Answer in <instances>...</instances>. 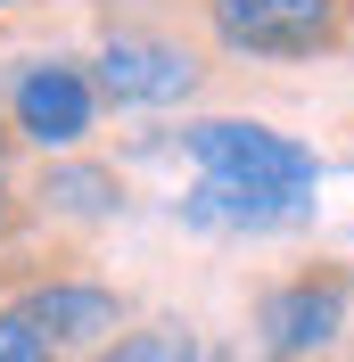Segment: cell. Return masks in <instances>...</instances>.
Here are the masks:
<instances>
[{
	"instance_id": "6da1fadb",
	"label": "cell",
	"mask_w": 354,
	"mask_h": 362,
	"mask_svg": "<svg viewBox=\"0 0 354 362\" xmlns=\"http://www.w3.org/2000/svg\"><path fill=\"white\" fill-rule=\"evenodd\" d=\"M173 148L198 165V181L239 189V198L313 206V189H321V157H313L297 132L256 124V115H198V124H181V132H173Z\"/></svg>"
},
{
	"instance_id": "7a4b0ae2",
	"label": "cell",
	"mask_w": 354,
	"mask_h": 362,
	"mask_svg": "<svg viewBox=\"0 0 354 362\" xmlns=\"http://www.w3.org/2000/svg\"><path fill=\"white\" fill-rule=\"evenodd\" d=\"M206 33L231 58L305 66L354 42V0H206Z\"/></svg>"
},
{
	"instance_id": "3957f363",
	"label": "cell",
	"mask_w": 354,
	"mask_h": 362,
	"mask_svg": "<svg viewBox=\"0 0 354 362\" xmlns=\"http://www.w3.org/2000/svg\"><path fill=\"white\" fill-rule=\"evenodd\" d=\"M0 124L8 140H33L50 157H74L99 132V90H91L83 58H17L0 83Z\"/></svg>"
},
{
	"instance_id": "277c9868",
	"label": "cell",
	"mask_w": 354,
	"mask_h": 362,
	"mask_svg": "<svg viewBox=\"0 0 354 362\" xmlns=\"http://www.w3.org/2000/svg\"><path fill=\"white\" fill-rule=\"evenodd\" d=\"M346 321H354V272L346 264H305V272H288V280H272L256 296V338L280 362L330 354L346 338Z\"/></svg>"
},
{
	"instance_id": "5b68a950",
	"label": "cell",
	"mask_w": 354,
	"mask_h": 362,
	"mask_svg": "<svg viewBox=\"0 0 354 362\" xmlns=\"http://www.w3.org/2000/svg\"><path fill=\"white\" fill-rule=\"evenodd\" d=\"M206 66L198 49L173 42V33H149V25H115L99 58H91V90H99V107H181V99H198Z\"/></svg>"
},
{
	"instance_id": "8992f818",
	"label": "cell",
	"mask_w": 354,
	"mask_h": 362,
	"mask_svg": "<svg viewBox=\"0 0 354 362\" xmlns=\"http://www.w3.org/2000/svg\"><path fill=\"white\" fill-rule=\"evenodd\" d=\"M0 313H17L50 354H67V346H91V354H99V346L124 329V296H115L108 280H74V272H67V280H33V288H17Z\"/></svg>"
},
{
	"instance_id": "52a82bcc",
	"label": "cell",
	"mask_w": 354,
	"mask_h": 362,
	"mask_svg": "<svg viewBox=\"0 0 354 362\" xmlns=\"http://www.w3.org/2000/svg\"><path fill=\"white\" fill-rule=\"evenodd\" d=\"M181 223H190V230H206V239H272V230L313 223V206H272V198H239V189L190 181V198H181Z\"/></svg>"
},
{
	"instance_id": "ba28073f",
	"label": "cell",
	"mask_w": 354,
	"mask_h": 362,
	"mask_svg": "<svg viewBox=\"0 0 354 362\" xmlns=\"http://www.w3.org/2000/svg\"><path fill=\"white\" fill-rule=\"evenodd\" d=\"M42 206L67 214V223H108L115 206H124V181H115L108 165H91V157H58L42 173Z\"/></svg>"
},
{
	"instance_id": "9c48e42d",
	"label": "cell",
	"mask_w": 354,
	"mask_h": 362,
	"mask_svg": "<svg viewBox=\"0 0 354 362\" xmlns=\"http://www.w3.org/2000/svg\"><path fill=\"white\" fill-rule=\"evenodd\" d=\"M91 362H215V354L190 321H140V329H115Z\"/></svg>"
},
{
	"instance_id": "30bf717a",
	"label": "cell",
	"mask_w": 354,
	"mask_h": 362,
	"mask_svg": "<svg viewBox=\"0 0 354 362\" xmlns=\"http://www.w3.org/2000/svg\"><path fill=\"white\" fill-rule=\"evenodd\" d=\"M0 362H58V354H50V346L33 338L17 313H0Z\"/></svg>"
},
{
	"instance_id": "8fae6325",
	"label": "cell",
	"mask_w": 354,
	"mask_h": 362,
	"mask_svg": "<svg viewBox=\"0 0 354 362\" xmlns=\"http://www.w3.org/2000/svg\"><path fill=\"white\" fill-rule=\"evenodd\" d=\"M8 148H17V140H8V124H0V223H8V206H17V173H8Z\"/></svg>"
},
{
	"instance_id": "7c38bea8",
	"label": "cell",
	"mask_w": 354,
	"mask_h": 362,
	"mask_svg": "<svg viewBox=\"0 0 354 362\" xmlns=\"http://www.w3.org/2000/svg\"><path fill=\"white\" fill-rule=\"evenodd\" d=\"M8 8H17V0H0V17H8Z\"/></svg>"
},
{
	"instance_id": "4fadbf2b",
	"label": "cell",
	"mask_w": 354,
	"mask_h": 362,
	"mask_svg": "<svg viewBox=\"0 0 354 362\" xmlns=\"http://www.w3.org/2000/svg\"><path fill=\"white\" fill-rule=\"evenodd\" d=\"M264 362H280V354H264Z\"/></svg>"
}]
</instances>
